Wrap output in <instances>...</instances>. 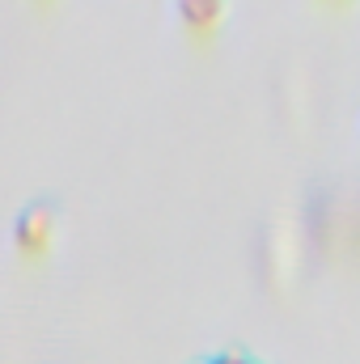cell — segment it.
Listing matches in <instances>:
<instances>
[{
    "instance_id": "1",
    "label": "cell",
    "mask_w": 360,
    "mask_h": 364,
    "mask_svg": "<svg viewBox=\"0 0 360 364\" xmlns=\"http://www.w3.org/2000/svg\"><path fill=\"white\" fill-rule=\"evenodd\" d=\"M17 246L21 250H30V255H43L47 246H51V237H55V216H51V208H43V203H34V208H26L21 216H17Z\"/></svg>"
},
{
    "instance_id": "3",
    "label": "cell",
    "mask_w": 360,
    "mask_h": 364,
    "mask_svg": "<svg viewBox=\"0 0 360 364\" xmlns=\"http://www.w3.org/2000/svg\"><path fill=\"white\" fill-rule=\"evenodd\" d=\"M212 364H246V360H229V356H225V360H212Z\"/></svg>"
},
{
    "instance_id": "2",
    "label": "cell",
    "mask_w": 360,
    "mask_h": 364,
    "mask_svg": "<svg viewBox=\"0 0 360 364\" xmlns=\"http://www.w3.org/2000/svg\"><path fill=\"white\" fill-rule=\"evenodd\" d=\"M179 13L182 21L191 26V30H212L216 21H221V13H225V0H179Z\"/></svg>"
}]
</instances>
